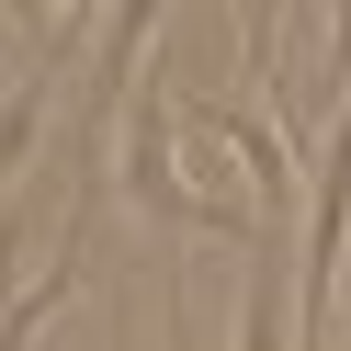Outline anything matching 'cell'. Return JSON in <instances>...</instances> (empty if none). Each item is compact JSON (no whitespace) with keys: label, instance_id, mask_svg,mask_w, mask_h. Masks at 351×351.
I'll list each match as a JSON object with an SVG mask.
<instances>
[{"label":"cell","instance_id":"1","mask_svg":"<svg viewBox=\"0 0 351 351\" xmlns=\"http://www.w3.org/2000/svg\"><path fill=\"white\" fill-rule=\"evenodd\" d=\"M114 170H125V204H136V215H159V227H215V215L193 204L182 159H170V91H159V80H136V102H125Z\"/></svg>","mask_w":351,"mask_h":351},{"label":"cell","instance_id":"2","mask_svg":"<svg viewBox=\"0 0 351 351\" xmlns=\"http://www.w3.org/2000/svg\"><path fill=\"white\" fill-rule=\"evenodd\" d=\"M193 125L215 147H238L261 215H295V136H283V114H261V102H193Z\"/></svg>","mask_w":351,"mask_h":351},{"label":"cell","instance_id":"3","mask_svg":"<svg viewBox=\"0 0 351 351\" xmlns=\"http://www.w3.org/2000/svg\"><path fill=\"white\" fill-rule=\"evenodd\" d=\"M227 328H238V351H295V340H306V328L283 317V272H272V261H250V283H238V317H227Z\"/></svg>","mask_w":351,"mask_h":351},{"label":"cell","instance_id":"4","mask_svg":"<svg viewBox=\"0 0 351 351\" xmlns=\"http://www.w3.org/2000/svg\"><path fill=\"white\" fill-rule=\"evenodd\" d=\"M69 295H80V250H69V261H46V272L23 283V306H12V351H34V328H46Z\"/></svg>","mask_w":351,"mask_h":351}]
</instances>
